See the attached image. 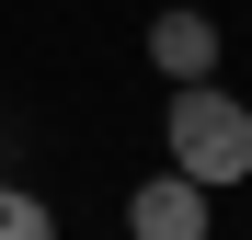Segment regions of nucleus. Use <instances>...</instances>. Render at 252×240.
Returning a JSON list of instances; mask_svg holds the SVG:
<instances>
[{
	"instance_id": "1",
	"label": "nucleus",
	"mask_w": 252,
	"mask_h": 240,
	"mask_svg": "<svg viewBox=\"0 0 252 240\" xmlns=\"http://www.w3.org/2000/svg\"><path fill=\"white\" fill-rule=\"evenodd\" d=\"M160 137H172V172H184V183H206V194L252 172V103H241V92H218V80H184L172 114H160Z\"/></svg>"
},
{
	"instance_id": "2",
	"label": "nucleus",
	"mask_w": 252,
	"mask_h": 240,
	"mask_svg": "<svg viewBox=\"0 0 252 240\" xmlns=\"http://www.w3.org/2000/svg\"><path fill=\"white\" fill-rule=\"evenodd\" d=\"M206 229H218V194L184 183V172H149L126 194V240H206Z\"/></svg>"
},
{
	"instance_id": "4",
	"label": "nucleus",
	"mask_w": 252,
	"mask_h": 240,
	"mask_svg": "<svg viewBox=\"0 0 252 240\" xmlns=\"http://www.w3.org/2000/svg\"><path fill=\"white\" fill-rule=\"evenodd\" d=\"M0 240H58V217H46V194L0 183Z\"/></svg>"
},
{
	"instance_id": "3",
	"label": "nucleus",
	"mask_w": 252,
	"mask_h": 240,
	"mask_svg": "<svg viewBox=\"0 0 252 240\" xmlns=\"http://www.w3.org/2000/svg\"><path fill=\"white\" fill-rule=\"evenodd\" d=\"M149 57L172 69V92H184V80H218V23H206L195 0H172V12L149 23Z\"/></svg>"
}]
</instances>
